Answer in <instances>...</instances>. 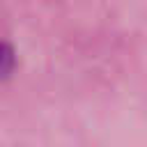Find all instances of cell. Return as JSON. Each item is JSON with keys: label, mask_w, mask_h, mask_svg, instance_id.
Here are the masks:
<instances>
[{"label": "cell", "mask_w": 147, "mask_h": 147, "mask_svg": "<svg viewBox=\"0 0 147 147\" xmlns=\"http://www.w3.org/2000/svg\"><path fill=\"white\" fill-rule=\"evenodd\" d=\"M16 67V53L9 44L0 41V78H7Z\"/></svg>", "instance_id": "1"}]
</instances>
